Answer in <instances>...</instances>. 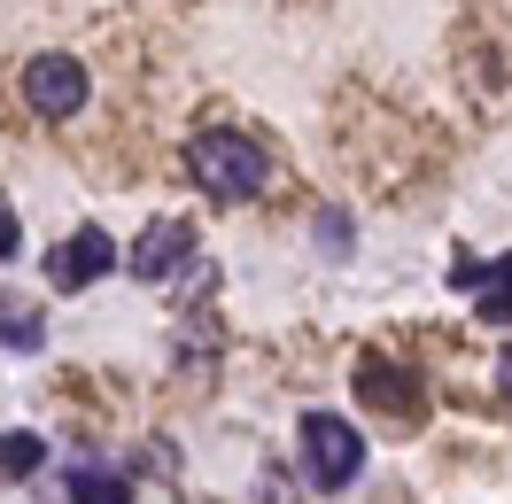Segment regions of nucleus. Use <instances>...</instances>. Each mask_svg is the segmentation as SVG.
<instances>
[{
	"instance_id": "obj_1",
	"label": "nucleus",
	"mask_w": 512,
	"mask_h": 504,
	"mask_svg": "<svg viewBox=\"0 0 512 504\" xmlns=\"http://www.w3.org/2000/svg\"><path fill=\"white\" fill-rule=\"evenodd\" d=\"M187 171H194V187H210L218 202H249V194H264V179H272L264 148L241 140V132H225V125L187 140Z\"/></svg>"
},
{
	"instance_id": "obj_2",
	"label": "nucleus",
	"mask_w": 512,
	"mask_h": 504,
	"mask_svg": "<svg viewBox=\"0 0 512 504\" xmlns=\"http://www.w3.org/2000/svg\"><path fill=\"white\" fill-rule=\"evenodd\" d=\"M295 435H303V473H311L319 489H350V481H357V466H365V435H357L350 419L311 411Z\"/></svg>"
},
{
	"instance_id": "obj_3",
	"label": "nucleus",
	"mask_w": 512,
	"mask_h": 504,
	"mask_svg": "<svg viewBox=\"0 0 512 504\" xmlns=\"http://www.w3.org/2000/svg\"><path fill=\"white\" fill-rule=\"evenodd\" d=\"M24 101H32V117H47V125H70V117L86 109V63L32 55V63H24Z\"/></svg>"
},
{
	"instance_id": "obj_4",
	"label": "nucleus",
	"mask_w": 512,
	"mask_h": 504,
	"mask_svg": "<svg viewBox=\"0 0 512 504\" xmlns=\"http://www.w3.org/2000/svg\"><path fill=\"white\" fill-rule=\"evenodd\" d=\"M101 272H117V241L101 233V225H78L63 249L47 256V280L63 287V295H78V287H94Z\"/></svg>"
},
{
	"instance_id": "obj_5",
	"label": "nucleus",
	"mask_w": 512,
	"mask_h": 504,
	"mask_svg": "<svg viewBox=\"0 0 512 504\" xmlns=\"http://www.w3.org/2000/svg\"><path fill=\"white\" fill-rule=\"evenodd\" d=\"M187 256H194V225L156 218L148 233H140V241H132V280H171Z\"/></svg>"
},
{
	"instance_id": "obj_6",
	"label": "nucleus",
	"mask_w": 512,
	"mask_h": 504,
	"mask_svg": "<svg viewBox=\"0 0 512 504\" xmlns=\"http://www.w3.org/2000/svg\"><path fill=\"white\" fill-rule=\"evenodd\" d=\"M357 396H365L373 411L412 419V411H419V380L404 373V365H388V357H365V365H357Z\"/></svg>"
},
{
	"instance_id": "obj_7",
	"label": "nucleus",
	"mask_w": 512,
	"mask_h": 504,
	"mask_svg": "<svg viewBox=\"0 0 512 504\" xmlns=\"http://www.w3.org/2000/svg\"><path fill=\"white\" fill-rule=\"evenodd\" d=\"M132 489L117 481V473H94V466H70L63 473V504H125Z\"/></svg>"
},
{
	"instance_id": "obj_8",
	"label": "nucleus",
	"mask_w": 512,
	"mask_h": 504,
	"mask_svg": "<svg viewBox=\"0 0 512 504\" xmlns=\"http://www.w3.org/2000/svg\"><path fill=\"white\" fill-rule=\"evenodd\" d=\"M489 326H512V249L505 264H481V303H474Z\"/></svg>"
},
{
	"instance_id": "obj_9",
	"label": "nucleus",
	"mask_w": 512,
	"mask_h": 504,
	"mask_svg": "<svg viewBox=\"0 0 512 504\" xmlns=\"http://www.w3.org/2000/svg\"><path fill=\"white\" fill-rule=\"evenodd\" d=\"M0 342H8V349H39V342H47V326L32 318V303L0 295Z\"/></svg>"
},
{
	"instance_id": "obj_10",
	"label": "nucleus",
	"mask_w": 512,
	"mask_h": 504,
	"mask_svg": "<svg viewBox=\"0 0 512 504\" xmlns=\"http://www.w3.org/2000/svg\"><path fill=\"white\" fill-rule=\"evenodd\" d=\"M39 458H47L39 435H0V473H39Z\"/></svg>"
},
{
	"instance_id": "obj_11",
	"label": "nucleus",
	"mask_w": 512,
	"mask_h": 504,
	"mask_svg": "<svg viewBox=\"0 0 512 504\" xmlns=\"http://www.w3.org/2000/svg\"><path fill=\"white\" fill-rule=\"evenodd\" d=\"M16 241H24V225H16V210L0 202V256H16Z\"/></svg>"
},
{
	"instance_id": "obj_12",
	"label": "nucleus",
	"mask_w": 512,
	"mask_h": 504,
	"mask_svg": "<svg viewBox=\"0 0 512 504\" xmlns=\"http://www.w3.org/2000/svg\"><path fill=\"white\" fill-rule=\"evenodd\" d=\"M505 380H512V349H505Z\"/></svg>"
}]
</instances>
